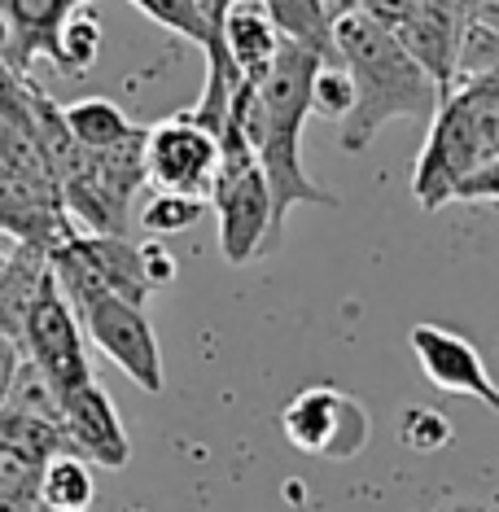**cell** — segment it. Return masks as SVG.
<instances>
[{"label": "cell", "mask_w": 499, "mask_h": 512, "mask_svg": "<svg viewBox=\"0 0 499 512\" xmlns=\"http://www.w3.org/2000/svg\"><path fill=\"white\" fill-rule=\"evenodd\" d=\"M75 320L88 342L127 372V381H136L145 394L167 390V377H162V346L154 337V324H149L145 307H132V302H123L114 294H97L75 311Z\"/></svg>", "instance_id": "cell-6"}, {"label": "cell", "mask_w": 499, "mask_h": 512, "mask_svg": "<svg viewBox=\"0 0 499 512\" xmlns=\"http://www.w3.org/2000/svg\"><path fill=\"white\" fill-rule=\"evenodd\" d=\"M206 206L219 215V254L228 267H246L254 254L272 250V197L241 127L219 136V171Z\"/></svg>", "instance_id": "cell-4"}, {"label": "cell", "mask_w": 499, "mask_h": 512, "mask_svg": "<svg viewBox=\"0 0 499 512\" xmlns=\"http://www.w3.org/2000/svg\"><path fill=\"white\" fill-rule=\"evenodd\" d=\"M62 123L71 132V141L84 149V154H101V149L127 141L136 132V123L114 106L110 97H84V101H71L62 106Z\"/></svg>", "instance_id": "cell-18"}, {"label": "cell", "mask_w": 499, "mask_h": 512, "mask_svg": "<svg viewBox=\"0 0 499 512\" xmlns=\"http://www.w3.org/2000/svg\"><path fill=\"white\" fill-rule=\"evenodd\" d=\"M324 57L311 49L281 40L272 71L263 75L259 88L241 84L232 97V119L241 123L254 162L272 197V246L281 241L285 219L294 206H338V193L320 189L303 167V127L311 119V79Z\"/></svg>", "instance_id": "cell-1"}, {"label": "cell", "mask_w": 499, "mask_h": 512, "mask_svg": "<svg viewBox=\"0 0 499 512\" xmlns=\"http://www.w3.org/2000/svg\"><path fill=\"white\" fill-rule=\"evenodd\" d=\"M351 5L364 18H373L381 31H390V36H394V31H399L403 22H408L416 9H421V0H351Z\"/></svg>", "instance_id": "cell-27"}, {"label": "cell", "mask_w": 499, "mask_h": 512, "mask_svg": "<svg viewBox=\"0 0 499 512\" xmlns=\"http://www.w3.org/2000/svg\"><path fill=\"white\" fill-rule=\"evenodd\" d=\"M451 202H499V154L482 162L473 176H464L460 189L451 193Z\"/></svg>", "instance_id": "cell-28"}, {"label": "cell", "mask_w": 499, "mask_h": 512, "mask_svg": "<svg viewBox=\"0 0 499 512\" xmlns=\"http://www.w3.org/2000/svg\"><path fill=\"white\" fill-rule=\"evenodd\" d=\"M62 434L79 460L101 464V469H123L132 460V442H127V429L119 421V407L97 386V377L62 394Z\"/></svg>", "instance_id": "cell-11"}, {"label": "cell", "mask_w": 499, "mask_h": 512, "mask_svg": "<svg viewBox=\"0 0 499 512\" xmlns=\"http://www.w3.org/2000/svg\"><path fill=\"white\" fill-rule=\"evenodd\" d=\"M36 88L40 84L31 75H18L9 62H0V123H5V127H27Z\"/></svg>", "instance_id": "cell-25"}, {"label": "cell", "mask_w": 499, "mask_h": 512, "mask_svg": "<svg viewBox=\"0 0 499 512\" xmlns=\"http://www.w3.org/2000/svg\"><path fill=\"white\" fill-rule=\"evenodd\" d=\"M215 36L224 44L228 62L237 66V75L246 79L250 88H259L263 75H268L276 62V49H281V36H276L263 0H232L224 14L215 18Z\"/></svg>", "instance_id": "cell-12"}, {"label": "cell", "mask_w": 499, "mask_h": 512, "mask_svg": "<svg viewBox=\"0 0 499 512\" xmlns=\"http://www.w3.org/2000/svg\"><path fill=\"white\" fill-rule=\"evenodd\" d=\"M486 5H499V0H486Z\"/></svg>", "instance_id": "cell-32"}, {"label": "cell", "mask_w": 499, "mask_h": 512, "mask_svg": "<svg viewBox=\"0 0 499 512\" xmlns=\"http://www.w3.org/2000/svg\"><path fill=\"white\" fill-rule=\"evenodd\" d=\"M0 412H18V416H36V421L62 425V399H57V390L49 386V377H44L31 359H22V364H18L14 386H9L5 407H0Z\"/></svg>", "instance_id": "cell-21"}, {"label": "cell", "mask_w": 499, "mask_h": 512, "mask_svg": "<svg viewBox=\"0 0 499 512\" xmlns=\"http://www.w3.org/2000/svg\"><path fill=\"white\" fill-rule=\"evenodd\" d=\"M447 512H491V508H447Z\"/></svg>", "instance_id": "cell-30"}, {"label": "cell", "mask_w": 499, "mask_h": 512, "mask_svg": "<svg viewBox=\"0 0 499 512\" xmlns=\"http://www.w3.org/2000/svg\"><path fill=\"white\" fill-rule=\"evenodd\" d=\"M132 5L141 9L149 22H158L162 31L197 44V49H206L215 36V18L202 0H132Z\"/></svg>", "instance_id": "cell-20"}, {"label": "cell", "mask_w": 499, "mask_h": 512, "mask_svg": "<svg viewBox=\"0 0 499 512\" xmlns=\"http://www.w3.org/2000/svg\"><path fill=\"white\" fill-rule=\"evenodd\" d=\"M22 359H31L49 386L62 399L66 390L92 381V364H88V346H84V329H79L71 302L62 298L53 276H44L36 302L27 311V324H22Z\"/></svg>", "instance_id": "cell-7"}, {"label": "cell", "mask_w": 499, "mask_h": 512, "mask_svg": "<svg viewBox=\"0 0 499 512\" xmlns=\"http://www.w3.org/2000/svg\"><path fill=\"white\" fill-rule=\"evenodd\" d=\"M219 171V141L189 114L145 127V184L154 193H180L206 202Z\"/></svg>", "instance_id": "cell-8"}, {"label": "cell", "mask_w": 499, "mask_h": 512, "mask_svg": "<svg viewBox=\"0 0 499 512\" xmlns=\"http://www.w3.org/2000/svg\"><path fill=\"white\" fill-rule=\"evenodd\" d=\"M71 232L75 224L66 215L53 176L0 162V237H9L14 246H36L49 254Z\"/></svg>", "instance_id": "cell-9"}, {"label": "cell", "mask_w": 499, "mask_h": 512, "mask_svg": "<svg viewBox=\"0 0 499 512\" xmlns=\"http://www.w3.org/2000/svg\"><path fill=\"white\" fill-rule=\"evenodd\" d=\"M211 206L197 202V197H180V193H154L149 197V206L141 211V228L149 232V237H176V232L193 228L197 219H202Z\"/></svg>", "instance_id": "cell-22"}, {"label": "cell", "mask_w": 499, "mask_h": 512, "mask_svg": "<svg viewBox=\"0 0 499 512\" xmlns=\"http://www.w3.org/2000/svg\"><path fill=\"white\" fill-rule=\"evenodd\" d=\"M202 5H206V9H211V0H202Z\"/></svg>", "instance_id": "cell-33"}, {"label": "cell", "mask_w": 499, "mask_h": 512, "mask_svg": "<svg viewBox=\"0 0 499 512\" xmlns=\"http://www.w3.org/2000/svg\"><path fill=\"white\" fill-rule=\"evenodd\" d=\"M408 342H412V355H416V364H421L429 386H438L447 394H464V399H478L499 416V386L491 372H486V359L469 337L438 329V324H416L408 333Z\"/></svg>", "instance_id": "cell-10"}, {"label": "cell", "mask_w": 499, "mask_h": 512, "mask_svg": "<svg viewBox=\"0 0 499 512\" xmlns=\"http://www.w3.org/2000/svg\"><path fill=\"white\" fill-rule=\"evenodd\" d=\"M499 154V71L456 79L429 119L425 149L412 171V197L421 211L451 202L464 176Z\"/></svg>", "instance_id": "cell-3"}, {"label": "cell", "mask_w": 499, "mask_h": 512, "mask_svg": "<svg viewBox=\"0 0 499 512\" xmlns=\"http://www.w3.org/2000/svg\"><path fill=\"white\" fill-rule=\"evenodd\" d=\"M44 276H49V254L36 246H9V254L0 259V333L9 342H22V324H27Z\"/></svg>", "instance_id": "cell-13"}, {"label": "cell", "mask_w": 499, "mask_h": 512, "mask_svg": "<svg viewBox=\"0 0 499 512\" xmlns=\"http://www.w3.org/2000/svg\"><path fill=\"white\" fill-rule=\"evenodd\" d=\"M136 250H141V272H145V285H149V294L154 289H167L171 281L180 276V267L176 259H171V250L162 246L158 237H145V241H136Z\"/></svg>", "instance_id": "cell-26"}, {"label": "cell", "mask_w": 499, "mask_h": 512, "mask_svg": "<svg viewBox=\"0 0 499 512\" xmlns=\"http://www.w3.org/2000/svg\"><path fill=\"white\" fill-rule=\"evenodd\" d=\"M22 364V351H18V342H9L5 333H0V407H5V394L9 386H14V372Z\"/></svg>", "instance_id": "cell-29"}, {"label": "cell", "mask_w": 499, "mask_h": 512, "mask_svg": "<svg viewBox=\"0 0 499 512\" xmlns=\"http://www.w3.org/2000/svg\"><path fill=\"white\" fill-rule=\"evenodd\" d=\"M84 5H92V0H0L5 18L14 22V31H18V44H22L27 66L36 62V57H49L53 62L57 31H62V22L71 18L75 9H84Z\"/></svg>", "instance_id": "cell-15"}, {"label": "cell", "mask_w": 499, "mask_h": 512, "mask_svg": "<svg viewBox=\"0 0 499 512\" xmlns=\"http://www.w3.org/2000/svg\"><path fill=\"white\" fill-rule=\"evenodd\" d=\"M101 44H106V31H101L97 9L92 5L75 9V14L62 22L57 40H53V66L62 75H71V79L88 75L92 66H97V57H101Z\"/></svg>", "instance_id": "cell-19"}, {"label": "cell", "mask_w": 499, "mask_h": 512, "mask_svg": "<svg viewBox=\"0 0 499 512\" xmlns=\"http://www.w3.org/2000/svg\"><path fill=\"white\" fill-rule=\"evenodd\" d=\"M355 106V92H351V79L338 66V57L333 62H320L316 66V79H311V114H320V119H346Z\"/></svg>", "instance_id": "cell-24"}, {"label": "cell", "mask_w": 499, "mask_h": 512, "mask_svg": "<svg viewBox=\"0 0 499 512\" xmlns=\"http://www.w3.org/2000/svg\"><path fill=\"white\" fill-rule=\"evenodd\" d=\"M276 36L311 49L324 62H333V9L329 0H263Z\"/></svg>", "instance_id": "cell-16"}, {"label": "cell", "mask_w": 499, "mask_h": 512, "mask_svg": "<svg viewBox=\"0 0 499 512\" xmlns=\"http://www.w3.org/2000/svg\"><path fill=\"white\" fill-rule=\"evenodd\" d=\"M333 57L355 92V106L338 127L346 154H368L377 132L394 119H434L438 97H443L438 84L412 62L390 31H381L355 5L333 9Z\"/></svg>", "instance_id": "cell-2"}, {"label": "cell", "mask_w": 499, "mask_h": 512, "mask_svg": "<svg viewBox=\"0 0 499 512\" xmlns=\"http://www.w3.org/2000/svg\"><path fill=\"white\" fill-rule=\"evenodd\" d=\"M399 438L408 442L412 451H421V456H429V451H443L456 442V425L447 421L443 412H434V407H403L399 412Z\"/></svg>", "instance_id": "cell-23"}, {"label": "cell", "mask_w": 499, "mask_h": 512, "mask_svg": "<svg viewBox=\"0 0 499 512\" xmlns=\"http://www.w3.org/2000/svg\"><path fill=\"white\" fill-rule=\"evenodd\" d=\"M27 512H44V508L36 504V508H27ZM127 512H145V508H127Z\"/></svg>", "instance_id": "cell-31"}, {"label": "cell", "mask_w": 499, "mask_h": 512, "mask_svg": "<svg viewBox=\"0 0 499 512\" xmlns=\"http://www.w3.org/2000/svg\"><path fill=\"white\" fill-rule=\"evenodd\" d=\"M281 429H285L289 447H298L303 456L351 460L368 447L373 416H368L364 403L351 399L338 386H307L285 403Z\"/></svg>", "instance_id": "cell-5"}, {"label": "cell", "mask_w": 499, "mask_h": 512, "mask_svg": "<svg viewBox=\"0 0 499 512\" xmlns=\"http://www.w3.org/2000/svg\"><path fill=\"white\" fill-rule=\"evenodd\" d=\"M79 246H84L92 272L101 276L106 294L132 302V307H145L149 285L141 272V250H136L132 237H88V232H79Z\"/></svg>", "instance_id": "cell-14"}, {"label": "cell", "mask_w": 499, "mask_h": 512, "mask_svg": "<svg viewBox=\"0 0 499 512\" xmlns=\"http://www.w3.org/2000/svg\"><path fill=\"white\" fill-rule=\"evenodd\" d=\"M97 499V482H92V464L79 460L75 451L40 464V482H36V504L44 512H88Z\"/></svg>", "instance_id": "cell-17"}]
</instances>
